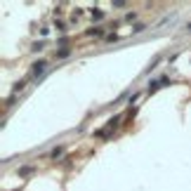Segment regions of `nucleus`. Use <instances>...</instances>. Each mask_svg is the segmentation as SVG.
<instances>
[{"label":"nucleus","mask_w":191,"mask_h":191,"mask_svg":"<svg viewBox=\"0 0 191 191\" xmlns=\"http://www.w3.org/2000/svg\"><path fill=\"white\" fill-rule=\"evenodd\" d=\"M45 66H47L45 62H38V64H33V73H40L43 69H45Z\"/></svg>","instance_id":"f257e3e1"}]
</instances>
